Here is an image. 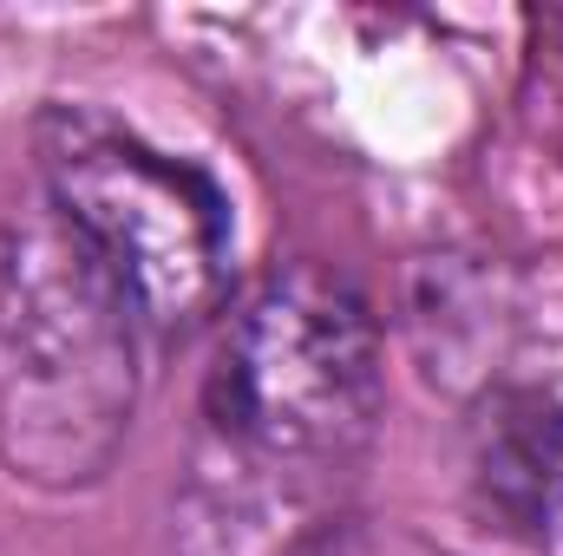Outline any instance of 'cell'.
<instances>
[{
	"label": "cell",
	"instance_id": "6da1fadb",
	"mask_svg": "<svg viewBox=\"0 0 563 556\" xmlns=\"http://www.w3.org/2000/svg\"><path fill=\"white\" fill-rule=\"evenodd\" d=\"M387 413L380 327L367 294L334 269L282 263L256 281L210 354L203 438L230 485H203L236 531L321 504L374 445Z\"/></svg>",
	"mask_w": 563,
	"mask_h": 556
},
{
	"label": "cell",
	"instance_id": "5b68a950",
	"mask_svg": "<svg viewBox=\"0 0 563 556\" xmlns=\"http://www.w3.org/2000/svg\"><path fill=\"white\" fill-rule=\"evenodd\" d=\"M295 556H445L420 544V537H400V531H367V524H321Z\"/></svg>",
	"mask_w": 563,
	"mask_h": 556
},
{
	"label": "cell",
	"instance_id": "277c9868",
	"mask_svg": "<svg viewBox=\"0 0 563 556\" xmlns=\"http://www.w3.org/2000/svg\"><path fill=\"white\" fill-rule=\"evenodd\" d=\"M472 511L531 551H563V400L544 387H485L465 452Z\"/></svg>",
	"mask_w": 563,
	"mask_h": 556
},
{
	"label": "cell",
	"instance_id": "3957f363",
	"mask_svg": "<svg viewBox=\"0 0 563 556\" xmlns=\"http://www.w3.org/2000/svg\"><path fill=\"white\" fill-rule=\"evenodd\" d=\"M40 197L79 230L144 321V341H190L236 276L230 190L99 105L53 99L33 119Z\"/></svg>",
	"mask_w": 563,
	"mask_h": 556
},
{
	"label": "cell",
	"instance_id": "7a4b0ae2",
	"mask_svg": "<svg viewBox=\"0 0 563 556\" xmlns=\"http://www.w3.org/2000/svg\"><path fill=\"white\" fill-rule=\"evenodd\" d=\"M144 393V321L40 197L0 223V471L33 491L112 478Z\"/></svg>",
	"mask_w": 563,
	"mask_h": 556
}]
</instances>
